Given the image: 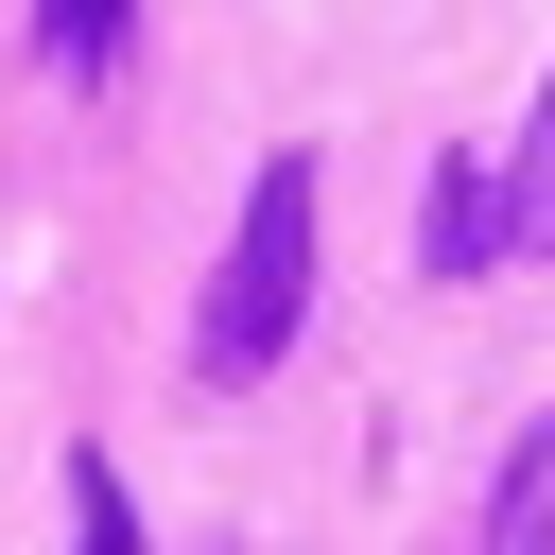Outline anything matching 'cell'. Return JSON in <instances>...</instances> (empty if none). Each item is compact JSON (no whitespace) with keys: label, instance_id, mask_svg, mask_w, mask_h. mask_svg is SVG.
<instances>
[{"label":"cell","instance_id":"6da1fadb","mask_svg":"<svg viewBox=\"0 0 555 555\" xmlns=\"http://www.w3.org/2000/svg\"><path fill=\"white\" fill-rule=\"evenodd\" d=\"M295 312H312V156H260V191H243V225H225V278H208L191 364H208V382H278Z\"/></svg>","mask_w":555,"mask_h":555},{"label":"cell","instance_id":"3957f363","mask_svg":"<svg viewBox=\"0 0 555 555\" xmlns=\"http://www.w3.org/2000/svg\"><path fill=\"white\" fill-rule=\"evenodd\" d=\"M503 243H538V260H555V87H538V121H520V173H503Z\"/></svg>","mask_w":555,"mask_h":555},{"label":"cell","instance_id":"277c9868","mask_svg":"<svg viewBox=\"0 0 555 555\" xmlns=\"http://www.w3.org/2000/svg\"><path fill=\"white\" fill-rule=\"evenodd\" d=\"M69 555H139V520H121V468H104V451L69 468Z\"/></svg>","mask_w":555,"mask_h":555},{"label":"cell","instance_id":"5b68a950","mask_svg":"<svg viewBox=\"0 0 555 555\" xmlns=\"http://www.w3.org/2000/svg\"><path fill=\"white\" fill-rule=\"evenodd\" d=\"M52 52H69V69H104V52H121V0H52Z\"/></svg>","mask_w":555,"mask_h":555},{"label":"cell","instance_id":"7a4b0ae2","mask_svg":"<svg viewBox=\"0 0 555 555\" xmlns=\"http://www.w3.org/2000/svg\"><path fill=\"white\" fill-rule=\"evenodd\" d=\"M486 243H503V191H486V173L451 156V173H434V278H468Z\"/></svg>","mask_w":555,"mask_h":555}]
</instances>
